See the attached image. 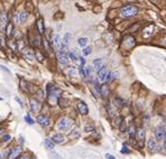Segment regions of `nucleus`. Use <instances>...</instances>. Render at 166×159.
Here are the masks:
<instances>
[{"label":"nucleus","instance_id":"1","mask_svg":"<svg viewBox=\"0 0 166 159\" xmlns=\"http://www.w3.org/2000/svg\"><path fill=\"white\" fill-rule=\"evenodd\" d=\"M73 126V120L67 117H64V118L59 119V123H57V128L61 131H69V130L72 128Z\"/></svg>","mask_w":166,"mask_h":159},{"label":"nucleus","instance_id":"2","mask_svg":"<svg viewBox=\"0 0 166 159\" xmlns=\"http://www.w3.org/2000/svg\"><path fill=\"white\" fill-rule=\"evenodd\" d=\"M138 12V8L134 5H129V6H126V7L121 8V16L125 18H130L134 16L137 15Z\"/></svg>","mask_w":166,"mask_h":159},{"label":"nucleus","instance_id":"3","mask_svg":"<svg viewBox=\"0 0 166 159\" xmlns=\"http://www.w3.org/2000/svg\"><path fill=\"white\" fill-rule=\"evenodd\" d=\"M62 91L59 89L53 88L51 91H48V102L51 104H56L59 100V95H61Z\"/></svg>","mask_w":166,"mask_h":159},{"label":"nucleus","instance_id":"4","mask_svg":"<svg viewBox=\"0 0 166 159\" xmlns=\"http://www.w3.org/2000/svg\"><path fill=\"white\" fill-rule=\"evenodd\" d=\"M56 57H57V61H59V62L62 64V65H67V64H69V61H70V58H69L67 54H65V53L59 52V53H57V55H56Z\"/></svg>","mask_w":166,"mask_h":159},{"label":"nucleus","instance_id":"5","mask_svg":"<svg viewBox=\"0 0 166 159\" xmlns=\"http://www.w3.org/2000/svg\"><path fill=\"white\" fill-rule=\"evenodd\" d=\"M108 76H109L108 70H107V68H104V67H102V68H101V70L98 72V78H99V81H101V82L107 81Z\"/></svg>","mask_w":166,"mask_h":159},{"label":"nucleus","instance_id":"6","mask_svg":"<svg viewBox=\"0 0 166 159\" xmlns=\"http://www.w3.org/2000/svg\"><path fill=\"white\" fill-rule=\"evenodd\" d=\"M30 102V109H32V111L33 112H38L39 110H41V103L38 102V100H36V99H30L29 100Z\"/></svg>","mask_w":166,"mask_h":159},{"label":"nucleus","instance_id":"7","mask_svg":"<svg viewBox=\"0 0 166 159\" xmlns=\"http://www.w3.org/2000/svg\"><path fill=\"white\" fill-rule=\"evenodd\" d=\"M52 41H53V45L56 49H61L62 48V39H61V36L59 35H53L52 37Z\"/></svg>","mask_w":166,"mask_h":159},{"label":"nucleus","instance_id":"8","mask_svg":"<svg viewBox=\"0 0 166 159\" xmlns=\"http://www.w3.org/2000/svg\"><path fill=\"white\" fill-rule=\"evenodd\" d=\"M22 152V148L20 147H16L9 152V156H8V159H17Z\"/></svg>","mask_w":166,"mask_h":159},{"label":"nucleus","instance_id":"9","mask_svg":"<svg viewBox=\"0 0 166 159\" xmlns=\"http://www.w3.org/2000/svg\"><path fill=\"white\" fill-rule=\"evenodd\" d=\"M155 137L157 140H164L166 137V132L164 128H157L155 130Z\"/></svg>","mask_w":166,"mask_h":159},{"label":"nucleus","instance_id":"10","mask_svg":"<svg viewBox=\"0 0 166 159\" xmlns=\"http://www.w3.org/2000/svg\"><path fill=\"white\" fill-rule=\"evenodd\" d=\"M36 121L38 122L41 126H43V127H46V126H48V124H49V119H48L46 115H43V114L38 115V117H37V119H36Z\"/></svg>","mask_w":166,"mask_h":159},{"label":"nucleus","instance_id":"11","mask_svg":"<svg viewBox=\"0 0 166 159\" xmlns=\"http://www.w3.org/2000/svg\"><path fill=\"white\" fill-rule=\"evenodd\" d=\"M78 110L81 114H88L89 112V108L88 105L84 103V102H79L78 103Z\"/></svg>","mask_w":166,"mask_h":159},{"label":"nucleus","instance_id":"12","mask_svg":"<svg viewBox=\"0 0 166 159\" xmlns=\"http://www.w3.org/2000/svg\"><path fill=\"white\" fill-rule=\"evenodd\" d=\"M64 140H65V138H64V136L61 134V133H55L52 137V141L54 144H63Z\"/></svg>","mask_w":166,"mask_h":159},{"label":"nucleus","instance_id":"13","mask_svg":"<svg viewBox=\"0 0 166 159\" xmlns=\"http://www.w3.org/2000/svg\"><path fill=\"white\" fill-rule=\"evenodd\" d=\"M36 26H37V30H38V33L41 34V35H43V34L45 33L44 20H43L42 18H39L38 20H37V22H36Z\"/></svg>","mask_w":166,"mask_h":159},{"label":"nucleus","instance_id":"14","mask_svg":"<svg viewBox=\"0 0 166 159\" xmlns=\"http://www.w3.org/2000/svg\"><path fill=\"white\" fill-rule=\"evenodd\" d=\"M7 22H8L7 14L6 12H1L0 14V27H5L6 28V26L8 25Z\"/></svg>","mask_w":166,"mask_h":159},{"label":"nucleus","instance_id":"15","mask_svg":"<svg viewBox=\"0 0 166 159\" xmlns=\"http://www.w3.org/2000/svg\"><path fill=\"white\" fill-rule=\"evenodd\" d=\"M24 56H25L26 58L30 59V61L35 58V54H34L33 51L29 49V48H25V51H24Z\"/></svg>","mask_w":166,"mask_h":159},{"label":"nucleus","instance_id":"16","mask_svg":"<svg viewBox=\"0 0 166 159\" xmlns=\"http://www.w3.org/2000/svg\"><path fill=\"white\" fill-rule=\"evenodd\" d=\"M124 44H125L127 47H133L134 45H135V39H134V37H131V36H128V37L125 38Z\"/></svg>","mask_w":166,"mask_h":159},{"label":"nucleus","instance_id":"17","mask_svg":"<svg viewBox=\"0 0 166 159\" xmlns=\"http://www.w3.org/2000/svg\"><path fill=\"white\" fill-rule=\"evenodd\" d=\"M147 147L149 150H155V149L157 148V144H156V140L154 139V138H151V139L148 140Z\"/></svg>","mask_w":166,"mask_h":159},{"label":"nucleus","instance_id":"18","mask_svg":"<svg viewBox=\"0 0 166 159\" xmlns=\"http://www.w3.org/2000/svg\"><path fill=\"white\" fill-rule=\"evenodd\" d=\"M93 65H94V67H96L97 70H101L102 68V66H103V59L102 58H97L93 61Z\"/></svg>","mask_w":166,"mask_h":159},{"label":"nucleus","instance_id":"19","mask_svg":"<svg viewBox=\"0 0 166 159\" xmlns=\"http://www.w3.org/2000/svg\"><path fill=\"white\" fill-rule=\"evenodd\" d=\"M145 136H146V132H145L144 129H138L136 130V137L138 140H144Z\"/></svg>","mask_w":166,"mask_h":159},{"label":"nucleus","instance_id":"20","mask_svg":"<svg viewBox=\"0 0 166 159\" xmlns=\"http://www.w3.org/2000/svg\"><path fill=\"white\" fill-rule=\"evenodd\" d=\"M44 144L45 147L48 149V150H53V149L55 148V146H54V142H53L51 139H45L44 141Z\"/></svg>","mask_w":166,"mask_h":159},{"label":"nucleus","instance_id":"21","mask_svg":"<svg viewBox=\"0 0 166 159\" xmlns=\"http://www.w3.org/2000/svg\"><path fill=\"white\" fill-rule=\"evenodd\" d=\"M100 93H101V95L103 96V98H107V96L109 95V89H108L107 85H102V86H101Z\"/></svg>","mask_w":166,"mask_h":159},{"label":"nucleus","instance_id":"22","mask_svg":"<svg viewBox=\"0 0 166 159\" xmlns=\"http://www.w3.org/2000/svg\"><path fill=\"white\" fill-rule=\"evenodd\" d=\"M5 30H6V35H7L8 37L11 36L12 35V30H14V25L12 24H8L7 26H6V28H5Z\"/></svg>","mask_w":166,"mask_h":159},{"label":"nucleus","instance_id":"23","mask_svg":"<svg viewBox=\"0 0 166 159\" xmlns=\"http://www.w3.org/2000/svg\"><path fill=\"white\" fill-rule=\"evenodd\" d=\"M71 37H72V35H71L70 33L64 34V37H63V45H64V47H65V46H66V45L70 43Z\"/></svg>","mask_w":166,"mask_h":159},{"label":"nucleus","instance_id":"24","mask_svg":"<svg viewBox=\"0 0 166 159\" xmlns=\"http://www.w3.org/2000/svg\"><path fill=\"white\" fill-rule=\"evenodd\" d=\"M78 44L81 46V47H84L86 46V44H88V38L86 37H81V38H79V41H78Z\"/></svg>","mask_w":166,"mask_h":159},{"label":"nucleus","instance_id":"25","mask_svg":"<svg viewBox=\"0 0 166 159\" xmlns=\"http://www.w3.org/2000/svg\"><path fill=\"white\" fill-rule=\"evenodd\" d=\"M27 17H28V14H27L26 11H22V12L19 14V18H20V22H26Z\"/></svg>","mask_w":166,"mask_h":159},{"label":"nucleus","instance_id":"26","mask_svg":"<svg viewBox=\"0 0 166 159\" xmlns=\"http://www.w3.org/2000/svg\"><path fill=\"white\" fill-rule=\"evenodd\" d=\"M59 107H61V108H66L67 105H69V103H67V100H66V99H63V98H59Z\"/></svg>","mask_w":166,"mask_h":159},{"label":"nucleus","instance_id":"27","mask_svg":"<svg viewBox=\"0 0 166 159\" xmlns=\"http://www.w3.org/2000/svg\"><path fill=\"white\" fill-rule=\"evenodd\" d=\"M35 55H36V58L38 59L39 62H42V61L44 59V55H43V54H42L41 52H38V51L36 52V54H35Z\"/></svg>","mask_w":166,"mask_h":159},{"label":"nucleus","instance_id":"28","mask_svg":"<svg viewBox=\"0 0 166 159\" xmlns=\"http://www.w3.org/2000/svg\"><path fill=\"white\" fill-rule=\"evenodd\" d=\"M6 41L5 36L0 34V45H1V47H5V46H6V41Z\"/></svg>","mask_w":166,"mask_h":159},{"label":"nucleus","instance_id":"29","mask_svg":"<svg viewBox=\"0 0 166 159\" xmlns=\"http://www.w3.org/2000/svg\"><path fill=\"white\" fill-rule=\"evenodd\" d=\"M25 121L28 123V124H34V120L32 118H30V115H25Z\"/></svg>","mask_w":166,"mask_h":159},{"label":"nucleus","instance_id":"30","mask_svg":"<svg viewBox=\"0 0 166 159\" xmlns=\"http://www.w3.org/2000/svg\"><path fill=\"white\" fill-rule=\"evenodd\" d=\"M67 56H69V58L73 59V61H76V59H78V56L75 55V53H73V52H70L67 54Z\"/></svg>","mask_w":166,"mask_h":159},{"label":"nucleus","instance_id":"31","mask_svg":"<svg viewBox=\"0 0 166 159\" xmlns=\"http://www.w3.org/2000/svg\"><path fill=\"white\" fill-rule=\"evenodd\" d=\"M114 103H116L117 107H122V100L120 98H116L114 99Z\"/></svg>","mask_w":166,"mask_h":159},{"label":"nucleus","instance_id":"32","mask_svg":"<svg viewBox=\"0 0 166 159\" xmlns=\"http://www.w3.org/2000/svg\"><path fill=\"white\" fill-rule=\"evenodd\" d=\"M90 53H91V47H85L83 49V55L84 56H88Z\"/></svg>","mask_w":166,"mask_h":159},{"label":"nucleus","instance_id":"33","mask_svg":"<svg viewBox=\"0 0 166 159\" xmlns=\"http://www.w3.org/2000/svg\"><path fill=\"white\" fill-rule=\"evenodd\" d=\"M84 130L86 131V132H90V131L94 130V127H93V126H90V124H86V126L84 127Z\"/></svg>","mask_w":166,"mask_h":159},{"label":"nucleus","instance_id":"34","mask_svg":"<svg viewBox=\"0 0 166 159\" xmlns=\"http://www.w3.org/2000/svg\"><path fill=\"white\" fill-rule=\"evenodd\" d=\"M128 133H129L130 137H133L134 133H135V127H134V126H130V128L128 129Z\"/></svg>","mask_w":166,"mask_h":159},{"label":"nucleus","instance_id":"35","mask_svg":"<svg viewBox=\"0 0 166 159\" xmlns=\"http://www.w3.org/2000/svg\"><path fill=\"white\" fill-rule=\"evenodd\" d=\"M12 19H14V22H15V24H18V22H20V18H19L18 14H15L14 17H12Z\"/></svg>","mask_w":166,"mask_h":159},{"label":"nucleus","instance_id":"36","mask_svg":"<svg viewBox=\"0 0 166 159\" xmlns=\"http://www.w3.org/2000/svg\"><path fill=\"white\" fill-rule=\"evenodd\" d=\"M72 137H74V138H79V137H80V132H79L78 129H75L73 132H72Z\"/></svg>","mask_w":166,"mask_h":159},{"label":"nucleus","instance_id":"37","mask_svg":"<svg viewBox=\"0 0 166 159\" xmlns=\"http://www.w3.org/2000/svg\"><path fill=\"white\" fill-rule=\"evenodd\" d=\"M10 139H11V137L9 134H5L4 137H2V141H4V142H7V141H9Z\"/></svg>","mask_w":166,"mask_h":159},{"label":"nucleus","instance_id":"38","mask_svg":"<svg viewBox=\"0 0 166 159\" xmlns=\"http://www.w3.org/2000/svg\"><path fill=\"white\" fill-rule=\"evenodd\" d=\"M80 73H81V75L82 76H86V75H85V70H84V66H82L81 65V67H80Z\"/></svg>","mask_w":166,"mask_h":159},{"label":"nucleus","instance_id":"39","mask_svg":"<svg viewBox=\"0 0 166 159\" xmlns=\"http://www.w3.org/2000/svg\"><path fill=\"white\" fill-rule=\"evenodd\" d=\"M104 157H106V159H116V157L113 155H111V154H106Z\"/></svg>","mask_w":166,"mask_h":159},{"label":"nucleus","instance_id":"40","mask_svg":"<svg viewBox=\"0 0 166 159\" xmlns=\"http://www.w3.org/2000/svg\"><path fill=\"white\" fill-rule=\"evenodd\" d=\"M43 44H44L45 48H46L47 51H49V47H48V43H47V41H46V39H43Z\"/></svg>","mask_w":166,"mask_h":159},{"label":"nucleus","instance_id":"41","mask_svg":"<svg viewBox=\"0 0 166 159\" xmlns=\"http://www.w3.org/2000/svg\"><path fill=\"white\" fill-rule=\"evenodd\" d=\"M67 73L70 75H75V71H74V68L72 67V68H70V70L67 71Z\"/></svg>","mask_w":166,"mask_h":159},{"label":"nucleus","instance_id":"42","mask_svg":"<svg viewBox=\"0 0 166 159\" xmlns=\"http://www.w3.org/2000/svg\"><path fill=\"white\" fill-rule=\"evenodd\" d=\"M15 100L17 101V102H18L19 105H20V107H22V101H20V99H19V98H17V96H15Z\"/></svg>","mask_w":166,"mask_h":159},{"label":"nucleus","instance_id":"43","mask_svg":"<svg viewBox=\"0 0 166 159\" xmlns=\"http://www.w3.org/2000/svg\"><path fill=\"white\" fill-rule=\"evenodd\" d=\"M53 158L54 159H61V157H59V155H57V154H53Z\"/></svg>","mask_w":166,"mask_h":159},{"label":"nucleus","instance_id":"44","mask_svg":"<svg viewBox=\"0 0 166 159\" xmlns=\"http://www.w3.org/2000/svg\"><path fill=\"white\" fill-rule=\"evenodd\" d=\"M17 159H29V158H28L27 156H20V157H19V158H17Z\"/></svg>","mask_w":166,"mask_h":159},{"label":"nucleus","instance_id":"45","mask_svg":"<svg viewBox=\"0 0 166 159\" xmlns=\"http://www.w3.org/2000/svg\"><path fill=\"white\" fill-rule=\"evenodd\" d=\"M163 146H164V148H166V138L164 139V142H163Z\"/></svg>","mask_w":166,"mask_h":159},{"label":"nucleus","instance_id":"46","mask_svg":"<svg viewBox=\"0 0 166 159\" xmlns=\"http://www.w3.org/2000/svg\"><path fill=\"white\" fill-rule=\"evenodd\" d=\"M163 44H164V45H165V46H166V38H165V39H164V41H163Z\"/></svg>","mask_w":166,"mask_h":159},{"label":"nucleus","instance_id":"47","mask_svg":"<svg viewBox=\"0 0 166 159\" xmlns=\"http://www.w3.org/2000/svg\"><path fill=\"white\" fill-rule=\"evenodd\" d=\"M1 157H2V155H1V152H0V159H1Z\"/></svg>","mask_w":166,"mask_h":159},{"label":"nucleus","instance_id":"48","mask_svg":"<svg viewBox=\"0 0 166 159\" xmlns=\"http://www.w3.org/2000/svg\"><path fill=\"white\" fill-rule=\"evenodd\" d=\"M1 132H2V129H0V133H1Z\"/></svg>","mask_w":166,"mask_h":159}]
</instances>
